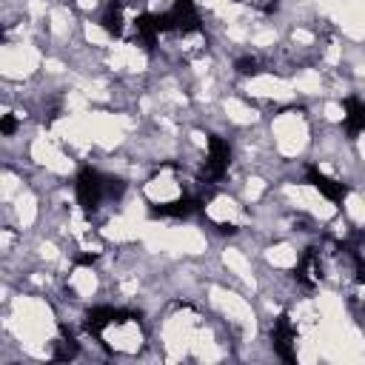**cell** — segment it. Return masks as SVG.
<instances>
[{
	"label": "cell",
	"mask_w": 365,
	"mask_h": 365,
	"mask_svg": "<svg viewBox=\"0 0 365 365\" xmlns=\"http://www.w3.org/2000/svg\"><path fill=\"white\" fill-rule=\"evenodd\" d=\"M114 182H117V180L103 177L97 168L83 165V168L77 171V180H74L77 202L83 205V211H94V208L103 202V197H106V194H114V191H120V188H123V185H114Z\"/></svg>",
	"instance_id": "1"
},
{
	"label": "cell",
	"mask_w": 365,
	"mask_h": 365,
	"mask_svg": "<svg viewBox=\"0 0 365 365\" xmlns=\"http://www.w3.org/2000/svg\"><path fill=\"white\" fill-rule=\"evenodd\" d=\"M342 108H345V128H348V134L365 131V103L359 97H345Z\"/></svg>",
	"instance_id": "10"
},
{
	"label": "cell",
	"mask_w": 365,
	"mask_h": 365,
	"mask_svg": "<svg viewBox=\"0 0 365 365\" xmlns=\"http://www.w3.org/2000/svg\"><path fill=\"white\" fill-rule=\"evenodd\" d=\"M234 68H237V74H242V77H254V74H259V60H257V57H240V60L234 63Z\"/></svg>",
	"instance_id": "13"
},
{
	"label": "cell",
	"mask_w": 365,
	"mask_h": 365,
	"mask_svg": "<svg viewBox=\"0 0 365 365\" xmlns=\"http://www.w3.org/2000/svg\"><path fill=\"white\" fill-rule=\"evenodd\" d=\"M0 131H3L6 137H11V134L17 131V120H14L11 114H3V120H0Z\"/></svg>",
	"instance_id": "14"
},
{
	"label": "cell",
	"mask_w": 365,
	"mask_h": 365,
	"mask_svg": "<svg viewBox=\"0 0 365 365\" xmlns=\"http://www.w3.org/2000/svg\"><path fill=\"white\" fill-rule=\"evenodd\" d=\"M74 356H77V342H74V336L63 328V339L54 342L51 359H54V362H66V359H74Z\"/></svg>",
	"instance_id": "12"
},
{
	"label": "cell",
	"mask_w": 365,
	"mask_h": 365,
	"mask_svg": "<svg viewBox=\"0 0 365 365\" xmlns=\"http://www.w3.org/2000/svg\"><path fill=\"white\" fill-rule=\"evenodd\" d=\"M305 177H308V182H311L325 200H331V202H336V205H342V200L348 197V185L339 182V180H334V177H328V174H322L317 165H308V168H305Z\"/></svg>",
	"instance_id": "7"
},
{
	"label": "cell",
	"mask_w": 365,
	"mask_h": 365,
	"mask_svg": "<svg viewBox=\"0 0 365 365\" xmlns=\"http://www.w3.org/2000/svg\"><path fill=\"white\" fill-rule=\"evenodd\" d=\"M134 31H137V40L143 43V48L151 51L154 43H157V37L163 34V29H160V17L151 14V11L137 14V17H134Z\"/></svg>",
	"instance_id": "9"
},
{
	"label": "cell",
	"mask_w": 365,
	"mask_h": 365,
	"mask_svg": "<svg viewBox=\"0 0 365 365\" xmlns=\"http://www.w3.org/2000/svg\"><path fill=\"white\" fill-rule=\"evenodd\" d=\"M128 319H137V314H134V311H128V308L97 305V308H91V311L86 314V331H88V334H94V336H100L108 325H120V322H128Z\"/></svg>",
	"instance_id": "5"
},
{
	"label": "cell",
	"mask_w": 365,
	"mask_h": 365,
	"mask_svg": "<svg viewBox=\"0 0 365 365\" xmlns=\"http://www.w3.org/2000/svg\"><path fill=\"white\" fill-rule=\"evenodd\" d=\"M157 17H160V29H163V31L191 34V31H200V29H202L194 0H174L171 9L163 11V14H157Z\"/></svg>",
	"instance_id": "2"
},
{
	"label": "cell",
	"mask_w": 365,
	"mask_h": 365,
	"mask_svg": "<svg viewBox=\"0 0 365 365\" xmlns=\"http://www.w3.org/2000/svg\"><path fill=\"white\" fill-rule=\"evenodd\" d=\"M271 345H274V354L285 362H294L297 359V328L291 322L288 314H279L274 319V328H271Z\"/></svg>",
	"instance_id": "3"
},
{
	"label": "cell",
	"mask_w": 365,
	"mask_h": 365,
	"mask_svg": "<svg viewBox=\"0 0 365 365\" xmlns=\"http://www.w3.org/2000/svg\"><path fill=\"white\" fill-rule=\"evenodd\" d=\"M200 208H202V200H200V197L182 194L180 200H171V202H154V205L148 208V214H151V217H171V220H185V217H194Z\"/></svg>",
	"instance_id": "6"
},
{
	"label": "cell",
	"mask_w": 365,
	"mask_h": 365,
	"mask_svg": "<svg viewBox=\"0 0 365 365\" xmlns=\"http://www.w3.org/2000/svg\"><path fill=\"white\" fill-rule=\"evenodd\" d=\"M294 277H297V282H299L302 288H314V285L322 279V259H319V251H317V248H308V251L299 257Z\"/></svg>",
	"instance_id": "8"
},
{
	"label": "cell",
	"mask_w": 365,
	"mask_h": 365,
	"mask_svg": "<svg viewBox=\"0 0 365 365\" xmlns=\"http://www.w3.org/2000/svg\"><path fill=\"white\" fill-rule=\"evenodd\" d=\"M228 163H231V145H228V140L211 134V137H208L205 165H202V180H208V182L220 180V177L228 171Z\"/></svg>",
	"instance_id": "4"
},
{
	"label": "cell",
	"mask_w": 365,
	"mask_h": 365,
	"mask_svg": "<svg viewBox=\"0 0 365 365\" xmlns=\"http://www.w3.org/2000/svg\"><path fill=\"white\" fill-rule=\"evenodd\" d=\"M123 11H125V3L123 0H111L108 6H106V11H103V29L111 34V37H123Z\"/></svg>",
	"instance_id": "11"
}]
</instances>
